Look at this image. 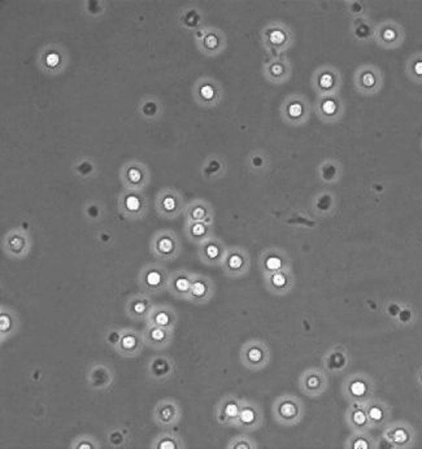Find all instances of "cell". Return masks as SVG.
Masks as SVG:
<instances>
[{"instance_id": "1", "label": "cell", "mask_w": 422, "mask_h": 449, "mask_svg": "<svg viewBox=\"0 0 422 449\" xmlns=\"http://www.w3.org/2000/svg\"><path fill=\"white\" fill-rule=\"evenodd\" d=\"M146 346L143 334L131 328H121L117 335V340L113 348L120 356L125 358H134L142 353L143 347Z\"/></svg>"}, {"instance_id": "2", "label": "cell", "mask_w": 422, "mask_h": 449, "mask_svg": "<svg viewBox=\"0 0 422 449\" xmlns=\"http://www.w3.org/2000/svg\"><path fill=\"white\" fill-rule=\"evenodd\" d=\"M152 416H154V421H155V423L159 427H163V429L172 427V426H174L178 422V405L174 401H172V400H160L156 404Z\"/></svg>"}, {"instance_id": "3", "label": "cell", "mask_w": 422, "mask_h": 449, "mask_svg": "<svg viewBox=\"0 0 422 449\" xmlns=\"http://www.w3.org/2000/svg\"><path fill=\"white\" fill-rule=\"evenodd\" d=\"M120 208L129 217H143L147 209L146 198L139 192L130 190L120 198Z\"/></svg>"}, {"instance_id": "4", "label": "cell", "mask_w": 422, "mask_h": 449, "mask_svg": "<svg viewBox=\"0 0 422 449\" xmlns=\"http://www.w3.org/2000/svg\"><path fill=\"white\" fill-rule=\"evenodd\" d=\"M142 334L146 346L155 351H163L173 340V330L158 327V326L146 325V328L143 330Z\"/></svg>"}, {"instance_id": "5", "label": "cell", "mask_w": 422, "mask_h": 449, "mask_svg": "<svg viewBox=\"0 0 422 449\" xmlns=\"http://www.w3.org/2000/svg\"><path fill=\"white\" fill-rule=\"evenodd\" d=\"M165 272L158 266H151L140 275V286L147 293H158L165 288Z\"/></svg>"}, {"instance_id": "6", "label": "cell", "mask_w": 422, "mask_h": 449, "mask_svg": "<svg viewBox=\"0 0 422 449\" xmlns=\"http://www.w3.org/2000/svg\"><path fill=\"white\" fill-rule=\"evenodd\" d=\"M144 322L148 326H158V327L168 328V330H174L177 318L174 312L170 311L169 308L152 307Z\"/></svg>"}, {"instance_id": "7", "label": "cell", "mask_w": 422, "mask_h": 449, "mask_svg": "<svg viewBox=\"0 0 422 449\" xmlns=\"http://www.w3.org/2000/svg\"><path fill=\"white\" fill-rule=\"evenodd\" d=\"M177 249V240L174 234L172 233H160L156 237L155 243H154V253L158 258L165 260L174 256Z\"/></svg>"}, {"instance_id": "8", "label": "cell", "mask_w": 422, "mask_h": 449, "mask_svg": "<svg viewBox=\"0 0 422 449\" xmlns=\"http://www.w3.org/2000/svg\"><path fill=\"white\" fill-rule=\"evenodd\" d=\"M151 308L152 304L149 303L148 298L143 297V296H133L126 304L125 313L130 319L135 322H140V321H146Z\"/></svg>"}, {"instance_id": "9", "label": "cell", "mask_w": 422, "mask_h": 449, "mask_svg": "<svg viewBox=\"0 0 422 449\" xmlns=\"http://www.w3.org/2000/svg\"><path fill=\"white\" fill-rule=\"evenodd\" d=\"M122 178H124L125 186L128 189L133 190V191H138V190H142L143 187L146 186L147 172L146 169L139 164H130V165L126 166L124 173H122Z\"/></svg>"}, {"instance_id": "10", "label": "cell", "mask_w": 422, "mask_h": 449, "mask_svg": "<svg viewBox=\"0 0 422 449\" xmlns=\"http://www.w3.org/2000/svg\"><path fill=\"white\" fill-rule=\"evenodd\" d=\"M20 327V321L15 312L9 311L7 308H2L0 311V340L2 343L12 338Z\"/></svg>"}, {"instance_id": "11", "label": "cell", "mask_w": 422, "mask_h": 449, "mask_svg": "<svg viewBox=\"0 0 422 449\" xmlns=\"http://www.w3.org/2000/svg\"><path fill=\"white\" fill-rule=\"evenodd\" d=\"M158 207L159 213L164 217H173L176 216L177 209H178V199L177 195L170 190H164L160 192L158 198Z\"/></svg>"}, {"instance_id": "12", "label": "cell", "mask_w": 422, "mask_h": 449, "mask_svg": "<svg viewBox=\"0 0 422 449\" xmlns=\"http://www.w3.org/2000/svg\"><path fill=\"white\" fill-rule=\"evenodd\" d=\"M96 382H101L103 384H100L99 390H105L112 384L113 382V372L109 367L104 366V365H95L94 367L89 370V383L91 387H95Z\"/></svg>"}, {"instance_id": "13", "label": "cell", "mask_w": 422, "mask_h": 449, "mask_svg": "<svg viewBox=\"0 0 422 449\" xmlns=\"http://www.w3.org/2000/svg\"><path fill=\"white\" fill-rule=\"evenodd\" d=\"M148 372L149 377L155 379V381L165 382L168 374L172 372V367H170V363L169 361H168V358L165 357L154 358L148 365Z\"/></svg>"}, {"instance_id": "14", "label": "cell", "mask_w": 422, "mask_h": 449, "mask_svg": "<svg viewBox=\"0 0 422 449\" xmlns=\"http://www.w3.org/2000/svg\"><path fill=\"white\" fill-rule=\"evenodd\" d=\"M151 448L154 449H178L181 448L179 440L173 432H160L158 436L154 439L151 444Z\"/></svg>"}, {"instance_id": "15", "label": "cell", "mask_w": 422, "mask_h": 449, "mask_svg": "<svg viewBox=\"0 0 422 449\" xmlns=\"http://www.w3.org/2000/svg\"><path fill=\"white\" fill-rule=\"evenodd\" d=\"M7 245H8V249L12 252L13 254H20L25 248H26L27 244H26V239H25V237L22 234L13 233L9 234Z\"/></svg>"}, {"instance_id": "16", "label": "cell", "mask_w": 422, "mask_h": 449, "mask_svg": "<svg viewBox=\"0 0 422 449\" xmlns=\"http://www.w3.org/2000/svg\"><path fill=\"white\" fill-rule=\"evenodd\" d=\"M191 282L187 277H183V275H177V277L173 278L172 281V292H174L176 295H187L191 291Z\"/></svg>"}, {"instance_id": "17", "label": "cell", "mask_w": 422, "mask_h": 449, "mask_svg": "<svg viewBox=\"0 0 422 449\" xmlns=\"http://www.w3.org/2000/svg\"><path fill=\"white\" fill-rule=\"evenodd\" d=\"M100 446V443L91 435H82L74 444H71L73 449H99Z\"/></svg>"}, {"instance_id": "18", "label": "cell", "mask_w": 422, "mask_h": 449, "mask_svg": "<svg viewBox=\"0 0 422 449\" xmlns=\"http://www.w3.org/2000/svg\"><path fill=\"white\" fill-rule=\"evenodd\" d=\"M205 292H207V284H205L204 282L197 281V282H194V283L191 284L190 293H191V296H193V297H195V298L204 297Z\"/></svg>"}, {"instance_id": "19", "label": "cell", "mask_w": 422, "mask_h": 449, "mask_svg": "<svg viewBox=\"0 0 422 449\" xmlns=\"http://www.w3.org/2000/svg\"><path fill=\"white\" fill-rule=\"evenodd\" d=\"M262 358H264V352L259 347H253L247 351V360L251 361L253 363L261 362Z\"/></svg>"}, {"instance_id": "20", "label": "cell", "mask_w": 422, "mask_h": 449, "mask_svg": "<svg viewBox=\"0 0 422 449\" xmlns=\"http://www.w3.org/2000/svg\"><path fill=\"white\" fill-rule=\"evenodd\" d=\"M281 416H283L285 418H292V417L296 414V406H295L292 402H283L280 408Z\"/></svg>"}, {"instance_id": "21", "label": "cell", "mask_w": 422, "mask_h": 449, "mask_svg": "<svg viewBox=\"0 0 422 449\" xmlns=\"http://www.w3.org/2000/svg\"><path fill=\"white\" fill-rule=\"evenodd\" d=\"M239 418H241L242 422L246 423V425H251L256 418L255 411L250 408L243 409V410H241V413H239Z\"/></svg>"}, {"instance_id": "22", "label": "cell", "mask_w": 422, "mask_h": 449, "mask_svg": "<svg viewBox=\"0 0 422 449\" xmlns=\"http://www.w3.org/2000/svg\"><path fill=\"white\" fill-rule=\"evenodd\" d=\"M239 409H238V405L235 404V402H227L225 406V416L229 417V418H237L239 416Z\"/></svg>"}, {"instance_id": "23", "label": "cell", "mask_w": 422, "mask_h": 449, "mask_svg": "<svg viewBox=\"0 0 422 449\" xmlns=\"http://www.w3.org/2000/svg\"><path fill=\"white\" fill-rule=\"evenodd\" d=\"M229 266L232 269L235 270L241 269L242 266H243V258H242V256H239V254H233V256H230Z\"/></svg>"}, {"instance_id": "24", "label": "cell", "mask_w": 422, "mask_h": 449, "mask_svg": "<svg viewBox=\"0 0 422 449\" xmlns=\"http://www.w3.org/2000/svg\"><path fill=\"white\" fill-rule=\"evenodd\" d=\"M272 283H273L274 287H278V288H281V287H283L286 284V277L283 274H281V273H278V274H274L273 277H272Z\"/></svg>"}, {"instance_id": "25", "label": "cell", "mask_w": 422, "mask_h": 449, "mask_svg": "<svg viewBox=\"0 0 422 449\" xmlns=\"http://www.w3.org/2000/svg\"><path fill=\"white\" fill-rule=\"evenodd\" d=\"M281 265H282V263L278 257H269L266 260V268L269 270H278Z\"/></svg>"}, {"instance_id": "26", "label": "cell", "mask_w": 422, "mask_h": 449, "mask_svg": "<svg viewBox=\"0 0 422 449\" xmlns=\"http://www.w3.org/2000/svg\"><path fill=\"white\" fill-rule=\"evenodd\" d=\"M191 234H193L194 237H202L205 234V226L204 223H195L193 224V228H191Z\"/></svg>"}, {"instance_id": "27", "label": "cell", "mask_w": 422, "mask_h": 449, "mask_svg": "<svg viewBox=\"0 0 422 449\" xmlns=\"http://www.w3.org/2000/svg\"><path fill=\"white\" fill-rule=\"evenodd\" d=\"M382 38L386 42H394L396 39V31L394 29H391V27H387V29L383 30V33H382Z\"/></svg>"}, {"instance_id": "28", "label": "cell", "mask_w": 422, "mask_h": 449, "mask_svg": "<svg viewBox=\"0 0 422 449\" xmlns=\"http://www.w3.org/2000/svg\"><path fill=\"white\" fill-rule=\"evenodd\" d=\"M352 393L356 395V396H361L364 392H365V384L361 383V382H356V383L352 384Z\"/></svg>"}, {"instance_id": "29", "label": "cell", "mask_w": 422, "mask_h": 449, "mask_svg": "<svg viewBox=\"0 0 422 449\" xmlns=\"http://www.w3.org/2000/svg\"><path fill=\"white\" fill-rule=\"evenodd\" d=\"M363 83L366 87H373L375 85V77L373 73H365L363 76Z\"/></svg>"}, {"instance_id": "30", "label": "cell", "mask_w": 422, "mask_h": 449, "mask_svg": "<svg viewBox=\"0 0 422 449\" xmlns=\"http://www.w3.org/2000/svg\"><path fill=\"white\" fill-rule=\"evenodd\" d=\"M205 217V209L203 207H197L194 208L193 212H191V218L193 219H202Z\"/></svg>"}, {"instance_id": "31", "label": "cell", "mask_w": 422, "mask_h": 449, "mask_svg": "<svg viewBox=\"0 0 422 449\" xmlns=\"http://www.w3.org/2000/svg\"><path fill=\"white\" fill-rule=\"evenodd\" d=\"M207 256H208L209 258H216L218 256V254H220V251H218V247L217 245H214V244H211V245H208V247H207Z\"/></svg>"}, {"instance_id": "32", "label": "cell", "mask_w": 422, "mask_h": 449, "mask_svg": "<svg viewBox=\"0 0 422 449\" xmlns=\"http://www.w3.org/2000/svg\"><path fill=\"white\" fill-rule=\"evenodd\" d=\"M271 41L273 42L274 45H280V43H282V42L285 41V35H283V33H281V31L277 30V31H273V33L271 34Z\"/></svg>"}, {"instance_id": "33", "label": "cell", "mask_w": 422, "mask_h": 449, "mask_svg": "<svg viewBox=\"0 0 422 449\" xmlns=\"http://www.w3.org/2000/svg\"><path fill=\"white\" fill-rule=\"evenodd\" d=\"M320 83H321L322 87L329 89V87H331V85H333V78H331L330 74H324L321 77V80H320Z\"/></svg>"}, {"instance_id": "34", "label": "cell", "mask_w": 422, "mask_h": 449, "mask_svg": "<svg viewBox=\"0 0 422 449\" xmlns=\"http://www.w3.org/2000/svg\"><path fill=\"white\" fill-rule=\"evenodd\" d=\"M289 113L291 117H299L301 115V105L300 104H292L289 108Z\"/></svg>"}, {"instance_id": "35", "label": "cell", "mask_w": 422, "mask_h": 449, "mask_svg": "<svg viewBox=\"0 0 422 449\" xmlns=\"http://www.w3.org/2000/svg\"><path fill=\"white\" fill-rule=\"evenodd\" d=\"M335 109H336V106H335V103H334L333 100H327L324 103V110H325V113H327V115H333V113L335 112Z\"/></svg>"}, {"instance_id": "36", "label": "cell", "mask_w": 422, "mask_h": 449, "mask_svg": "<svg viewBox=\"0 0 422 449\" xmlns=\"http://www.w3.org/2000/svg\"><path fill=\"white\" fill-rule=\"evenodd\" d=\"M60 61V57L57 53H50L47 56V65L56 66Z\"/></svg>"}, {"instance_id": "37", "label": "cell", "mask_w": 422, "mask_h": 449, "mask_svg": "<svg viewBox=\"0 0 422 449\" xmlns=\"http://www.w3.org/2000/svg\"><path fill=\"white\" fill-rule=\"evenodd\" d=\"M213 95H214V91L211 86H204L202 89V96L204 99H207V100H209V99L213 98Z\"/></svg>"}, {"instance_id": "38", "label": "cell", "mask_w": 422, "mask_h": 449, "mask_svg": "<svg viewBox=\"0 0 422 449\" xmlns=\"http://www.w3.org/2000/svg\"><path fill=\"white\" fill-rule=\"evenodd\" d=\"M205 45L208 46L209 48H214L216 46H217V38L213 35H209L208 38L205 39Z\"/></svg>"}, {"instance_id": "39", "label": "cell", "mask_w": 422, "mask_h": 449, "mask_svg": "<svg viewBox=\"0 0 422 449\" xmlns=\"http://www.w3.org/2000/svg\"><path fill=\"white\" fill-rule=\"evenodd\" d=\"M413 71H414V74H416V76H418V77H422V60H418V61L414 62Z\"/></svg>"}, {"instance_id": "40", "label": "cell", "mask_w": 422, "mask_h": 449, "mask_svg": "<svg viewBox=\"0 0 422 449\" xmlns=\"http://www.w3.org/2000/svg\"><path fill=\"white\" fill-rule=\"evenodd\" d=\"M355 422L359 423V425H363V423L365 422V416H364L363 411H357V413L355 414Z\"/></svg>"}, {"instance_id": "41", "label": "cell", "mask_w": 422, "mask_h": 449, "mask_svg": "<svg viewBox=\"0 0 422 449\" xmlns=\"http://www.w3.org/2000/svg\"><path fill=\"white\" fill-rule=\"evenodd\" d=\"M370 417H372L373 420H380V417H382V411H380L378 408H373L372 410H370Z\"/></svg>"}, {"instance_id": "42", "label": "cell", "mask_w": 422, "mask_h": 449, "mask_svg": "<svg viewBox=\"0 0 422 449\" xmlns=\"http://www.w3.org/2000/svg\"><path fill=\"white\" fill-rule=\"evenodd\" d=\"M407 435H405L404 431H396L395 434V440L396 441H404Z\"/></svg>"}, {"instance_id": "43", "label": "cell", "mask_w": 422, "mask_h": 449, "mask_svg": "<svg viewBox=\"0 0 422 449\" xmlns=\"http://www.w3.org/2000/svg\"><path fill=\"white\" fill-rule=\"evenodd\" d=\"M355 448H356V449L368 448V444H366L365 440H361V439H360V440H357L356 443H355Z\"/></svg>"}, {"instance_id": "44", "label": "cell", "mask_w": 422, "mask_h": 449, "mask_svg": "<svg viewBox=\"0 0 422 449\" xmlns=\"http://www.w3.org/2000/svg\"><path fill=\"white\" fill-rule=\"evenodd\" d=\"M308 386H310V387H317L318 379L317 378H310V381H308Z\"/></svg>"}, {"instance_id": "45", "label": "cell", "mask_w": 422, "mask_h": 449, "mask_svg": "<svg viewBox=\"0 0 422 449\" xmlns=\"http://www.w3.org/2000/svg\"><path fill=\"white\" fill-rule=\"evenodd\" d=\"M272 71H273L274 74H281V73H282V66H281V65H274L273 68H272Z\"/></svg>"}]
</instances>
